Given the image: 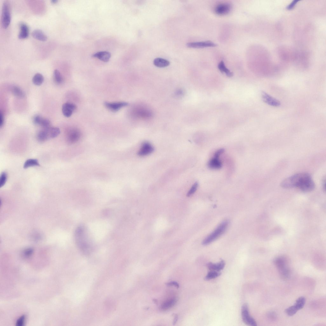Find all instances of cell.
<instances>
[{
	"mask_svg": "<svg viewBox=\"0 0 326 326\" xmlns=\"http://www.w3.org/2000/svg\"><path fill=\"white\" fill-rule=\"evenodd\" d=\"M274 263L282 278L286 279L289 277L291 272L288 266L287 260L286 258L283 256L278 257L274 260Z\"/></svg>",
	"mask_w": 326,
	"mask_h": 326,
	"instance_id": "4",
	"label": "cell"
},
{
	"mask_svg": "<svg viewBox=\"0 0 326 326\" xmlns=\"http://www.w3.org/2000/svg\"><path fill=\"white\" fill-rule=\"evenodd\" d=\"M4 123V115L2 111L0 113V127L2 128L3 126Z\"/></svg>",
	"mask_w": 326,
	"mask_h": 326,
	"instance_id": "37",
	"label": "cell"
},
{
	"mask_svg": "<svg viewBox=\"0 0 326 326\" xmlns=\"http://www.w3.org/2000/svg\"><path fill=\"white\" fill-rule=\"evenodd\" d=\"M81 134L79 130L76 128H72L68 131L67 134V140L70 144L77 142L80 138Z\"/></svg>",
	"mask_w": 326,
	"mask_h": 326,
	"instance_id": "7",
	"label": "cell"
},
{
	"mask_svg": "<svg viewBox=\"0 0 326 326\" xmlns=\"http://www.w3.org/2000/svg\"><path fill=\"white\" fill-rule=\"evenodd\" d=\"M218 68L222 73H225L228 77H232L234 75L233 72H231L226 68L225 64H224V62L223 61H221L219 63Z\"/></svg>",
	"mask_w": 326,
	"mask_h": 326,
	"instance_id": "22",
	"label": "cell"
},
{
	"mask_svg": "<svg viewBox=\"0 0 326 326\" xmlns=\"http://www.w3.org/2000/svg\"><path fill=\"white\" fill-rule=\"evenodd\" d=\"M198 182H195L193 185L192 186L191 189L188 192L187 194V195L188 197H190L195 192H196L197 188L198 186Z\"/></svg>",
	"mask_w": 326,
	"mask_h": 326,
	"instance_id": "33",
	"label": "cell"
},
{
	"mask_svg": "<svg viewBox=\"0 0 326 326\" xmlns=\"http://www.w3.org/2000/svg\"><path fill=\"white\" fill-rule=\"evenodd\" d=\"M262 97L264 102L270 106L278 107L281 105V103L279 100L272 97L264 91L262 92Z\"/></svg>",
	"mask_w": 326,
	"mask_h": 326,
	"instance_id": "10",
	"label": "cell"
},
{
	"mask_svg": "<svg viewBox=\"0 0 326 326\" xmlns=\"http://www.w3.org/2000/svg\"><path fill=\"white\" fill-rule=\"evenodd\" d=\"M33 83L36 85H41L44 81V77L41 74H36L34 76L33 80Z\"/></svg>",
	"mask_w": 326,
	"mask_h": 326,
	"instance_id": "27",
	"label": "cell"
},
{
	"mask_svg": "<svg viewBox=\"0 0 326 326\" xmlns=\"http://www.w3.org/2000/svg\"><path fill=\"white\" fill-rule=\"evenodd\" d=\"M11 90L13 95L17 97L23 98L25 96L24 92L18 86H13Z\"/></svg>",
	"mask_w": 326,
	"mask_h": 326,
	"instance_id": "23",
	"label": "cell"
},
{
	"mask_svg": "<svg viewBox=\"0 0 326 326\" xmlns=\"http://www.w3.org/2000/svg\"><path fill=\"white\" fill-rule=\"evenodd\" d=\"M229 224L227 220L224 221L203 241V245H206L212 243L221 235L226 231Z\"/></svg>",
	"mask_w": 326,
	"mask_h": 326,
	"instance_id": "3",
	"label": "cell"
},
{
	"mask_svg": "<svg viewBox=\"0 0 326 326\" xmlns=\"http://www.w3.org/2000/svg\"><path fill=\"white\" fill-rule=\"evenodd\" d=\"M323 188H324V190H325V179L323 181Z\"/></svg>",
	"mask_w": 326,
	"mask_h": 326,
	"instance_id": "43",
	"label": "cell"
},
{
	"mask_svg": "<svg viewBox=\"0 0 326 326\" xmlns=\"http://www.w3.org/2000/svg\"><path fill=\"white\" fill-rule=\"evenodd\" d=\"M299 2L298 1H296L295 0L292 2L287 7V9L288 10H291L294 8L296 4L298 3Z\"/></svg>",
	"mask_w": 326,
	"mask_h": 326,
	"instance_id": "36",
	"label": "cell"
},
{
	"mask_svg": "<svg viewBox=\"0 0 326 326\" xmlns=\"http://www.w3.org/2000/svg\"><path fill=\"white\" fill-rule=\"evenodd\" d=\"M40 126L43 128H48L51 127L50 121L47 119L43 118L40 123Z\"/></svg>",
	"mask_w": 326,
	"mask_h": 326,
	"instance_id": "30",
	"label": "cell"
},
{
	"mask_svg": "<svg viewBox=\"0 0 326 326\" xmlns=\"http://www.w3.org/2000/svg\"><path fill=\"white\" fill-rule=\"evenodd\" d=\"M242 316L243 322L245 324L251 326H256L257 323L254 319L251 317L249 313L247 304H244L242 309Z\"/></svg>",
	"mask_w": 326,
	"mask_h": 326,
	"instance_id": "6",
	"label": "cell"
},
{
	"mask_svg": "<svg viewBox=\"0 0 326 326\" xmlns=\"http://www.w3.org/2000/svg\"><path fill=\"white\" fill-rule=\"evenodd\" d=\"M32 35L35 39L43 41H46L48 38L44 33L39 30H34L32 33Z\"/></svg>",
	"mask_w": 326,
	"mask_h": 326,
	"instance_id": "19",
	"label": "cell"
},
{
	"mask_svg": "<svg viewBox=\"0 0 326 326\" xmlns=\"http://www.w3.org/2000/svg\"><path fill=\"white\" fill-rule=\"evenodd\" d=\"M153 63L155 66L159 68L167 67L170 64L169 61L161 58H156L154 60Z\"/></svg>",
	"mask_w": 326,
	"mask_h": 326,
	"instance_id": "18",
	"label": "cell"
},
{
	"mask_svg": "<svg viewBox=\"0 0 326 326\" xmlns=\"http://www.w3.org/2000/svg\"><path fill=\"white\" fill-rule=\"evenodd\" d=\"M220 272L210 270L207 274L205 278L206 280H209L215 279L220 276Z\"/></svg>",
	"mask_w": 326,
	"mask_h": 326,
	"instance_id": "28",
	"label": "cell"
},
{
	"mask_svg": "<svg viewBox=\"0 0 326 326\" xmlns=\"http://www.w3.org/2000/svg\"><path fill=\"white\" fill-rule=\"evenodd\" d=\"M50 138L52 139L55 138L59 136L60 133V130L59 128L51 127L48 128Z\"/></svg>",
	"mask_w": 326,
	"mask_h": 326,
	"instance_id": "24",
	"label": "cell"
},
{
	"mask_svg": "<svg viewBox=\"0 0 326 326\" xmlns=\"http://www.w3.org/2000/svg\"><path fill=\"white\" fill-rule=\"evenodd\" d=\"M153 300V301H154V303H156V304H157V300H156V299H154Z\"/></svg>",
	"mask_w": 326,
	"mask_h": 326,
	"instance_id": "45",
	"label": "cell"
},
{
	"mask_svg": "<svg viewBox=\"0 0 326 326\" xmlns=\"http://www.w3.org/2000/svg\"><path fill=\"white\" fill-rule=\"evenodd\" d=\"M33 252V249H27L24 252V255L27 256H30L32 254Z\"/></svg>",
	"mask_w": 326,
	"mask_h": 326,
	"instance_id": "40",
	"label": "cell"
},
{
	"mask_svg": "<svg viewBox=\"0 0 326 326\" xmlns=\"http://www.w3.org/2000/svg\"><path fill=\"white\" fill-rule=\"evenodd\" d=\"M178 315L177 314H175L173 321V325H175L176 324L178 320Z\"/></svg>",
	"mask_w": 326,
	"mask_h": 326,
	"instance_id": "42",
	"label": "cell"
},
{
	"mask_svg": "<svg viewBox=\"0 0 326 326\" xmlns=\"http://www.w3.org/2000/svg\"><path fill=\"white\" fill-rule=\"evenodd\" d=\"M39 163L36 159H30L27 160L24 165V169H26L32 167L39 166Z\"/></svg>",
	"mask_w": 326,
	"mask_h": 326,
	"instance_id": "26",
	"label": "cell"
},
{
	"mask_svg": "<svg viewBox=\"0 0 326 326\" xmlns=\"http://www.w3.org/2000/svg\"><path fill=\"white\" fill-rule=\"evenodd\" d=\"M268 317L270 319L272 320H274L275 319H276L277 317V316L276 314L273 312L270 313L268 314Z\"/></svg>",
	"mask_w": 326,
	"mask_h": 326,
	"instance_id": "41",
	"label": "cell"
},
{
	"mask_svg": "<svg viewBox=\"0 0 326 326\" xmlns=\"http://www.w3.org/2000/svg\"><path fill=\"white\" fill-rule=\"evenodd\" d=\"M128 103L126 102H107L105 103V106L113 112H117L121 108L127 106Z\"/></svg>",
	"mask_w": 326,
	"mask_h": 326,
	"instance_id": "13",
	"label": "cell"
},
{
	"mask_svg": "<svg viewBox=\"0 0 326 326\" xmlns=\"http://www.w3.org/2000/svg\"><path fill=\"white\" fill-rule=\"evenodd\" d=\"M306 300L305 298L302 296L297 299L293 306L298 311L302 309L305 306Z\"/></svg>",
	"mask_w": 326,
	"mask_h": 326,
	"instance_id": "25",
	"label": "cell"
},
{
	"mask_svg": "<svg viewBox=\"0 0 326 326\" xmlns=\"http://www.w3.org/2000/svg\"><path fill=\"white\" fill-rule=\"evenodd\" d=\"M92 57L97 58L101 61L107 62L109 61L111 57V54L107 52H100L94 54Z\"/></svg>",
	"mask_w": 326,
	"mask_h": 326,
	"instance_id": "15",
	"label": "cell"
},
{
	"mask_svg": "<svg viewBox=\"0 0 326 326\" xmlns=\"http://www.w3.org/2000/svg\"><path fill=\"white\" fill-rule=\"evenodd\" d=\"M187 46L190 48H201L215 47L217 46V45L211 41H204L188 43H187Z\"/></svg>",
	"mask_w": 326,
	"mask_h": 326,
	"instance_id": "9",
	"label": "cell"
},
{
	"mask_svg": "<svg viewBox=\"0 0 326 326\" xmlns=\"http://www.w3.org/2000/svg\"><path fill=\"white\" fill-rule=\"evenodd\" d=\"M76 108V106L73 103L69 102L65 103L62 106V111L63 114L64 116L70 117Z\"/></svg>",
	"mask_w": 326,
	"mask_h": 326,
	"instance_id": "11",
	"label": "cell"
},
{
	"mask_svg": "<svg viewBox=\"0 0 326 326\" xmlns=\"http://www.w3.org/2000/svg\"><path fill=\"white\" fill-rule=\"evenodd\" d=\"M37 140L40 142H44L50 139L47 128H43L39 131L37 136Z\"/></svg>",
	"mask_w": 326,
	"mask_h": 326,
	"instance_id": "16",
	"label": "cell"
},
{
	"mask_svg": "<svg viewBox=\"0 0 326 326\" xmlns=\"http://www.w3.org/2000/svg\"><path fill=\"white\" fill-rule=\"evenodd\" d=\"M154 151V148L151 144L148 142H145L142 144L138 155L140 156H144L152 153Z\"/></svg>",
	"mask_w": 326,
	"mask_h": 326,
	"instance_id": "12",
	"label": "cell"
},
{
	"mask_svg": "<svg viewBox=\"0 0 326 326\" xmlns=\"http://www.w3.org/2000/svg\"><path fill=\"white\" fill-rule=\"evenodd\" d=\"M208 166L211 169H218L222 167V164L218 158H214L209 161L208 163Z\"/></svg>",
	"mask_w": 326,
	"mask_h": 326,
	"instance_id": "20",
	"label": "cell"
},
{
	"mask_svg": "<svg viewBox=\"0 0 326 326\" xmlns=\"http://www.w3.org/2000/svg\"><path fill=\"white\" fill-rule=\"evenodd\" d=\"M25 316L24 315L20 317L16 322V325L22 326L23 325L25 320Z\"/></svg>",
	"mask_w": 326,
	"mask_h": 326,
	"instance_id": "35",
	"label": "cell"
},
{
	"mask_svg": "<svg viewBox=\"0 0 326 326\" xmlns=\"http://www.w3.org/2000/svg\"><path fill=\"white\" fill-rule=\"evenodd\" d=\"M281 186L285 188H298L303 192L313 191L315 183L309 174L306 173L297 174L282 181Z\"/></svg>",
	"mask_w": 326,
	"mask_h": 326,
	"instance_id": "1",
	"label": "cell"
},
{
	"mask_svg": "<svg viewBox=\"0 0 326 326\" xmlns=\"http://www.w3.org/2000/svg\"><path fill=\"white\" fill-rule=\"evenodd\" d=\"M231 9V5L230 4L222 3L217 5L215 8L214 11L218 15L224 16L227 15L229 13Z\"/></svg>",
	"mask_w": 326,
	"mask_h": 326,
	"instance_id": "8",
	"label": "cell"
},
{
	"mask_svg": "<svg viewBox=\"0 0 326 326\" xmlns=\"http://www.w3.org/2000/svg\"><path fill=\"white\" fill-rule=\"evenodd\" d=\"M75 238L77 245L80 250L85 255L89 254L91 251L92 247L84 227L80 226L77 228Z\"/></svg>",
	"mask_w": 326,
	"mask_h": 326,
	"instance_id": "2",
	"label": "cell"
},
{
	"mask_svg": "<svg viewBox=\"0 0 326 326\" xmlns=\"http://www.w3.org/2000/svg\"><path fill=\"white\" fill-rule=\"evenodd\" d=\"M20 31L18 35L19 39H23L27 38L29 34V28L24 23H22L20 26Z\"/></svg>",
	"mask_w": 326,
	"mask_h": 326,
	"instance_id": "17",
	"label": "cell"
},
{
	"mask_svg": "<svg viewBox=\"0 0 326 326\" xmlns=\"http://www.w3.org/2000/svg\"><path fill=\"white\" fill-rule=\"evenodd\" d=\"M51 2L53 4H55L58 2V1L57 0H52Z\"/></svg>",
	"mask_w": 326,
	"mask_h": 326,
	"instance_id": "44",
	"label": "cell"
},
{
	"mask_svg": "<svg viewBox=\"0 0 326 326\" xmlns=\"http://www.w3.org/2000/svg\"><path fill=\"white\" fill-rule=\"evenodd\" d=\"M53 76L54 81L58 84H60L63 81V77L60 72L57 70H55L54 72Z\"/></svg>",
	"mask_w": 326,
	"mask_h": 326,
	"instance_id": "29",
	"label": "cell"
},
{
	"mask_svg": "<svg viewBox=\"0 0 326 326\" xmlns=\"http://www.w3.org/2000/svg\"><path fill=\"white\" fill-rule=\"evenodd\" d=\"M176 299H173L163 303L161 307V309L163 311L168 310L174 306L177 302Z\"/></svg>",
	"mask_w": 326,
	"mask_h": 326,
	"instance_id": "21",
	"label": "cell"
},
{
	"mask_svg": "<svg viewBox=\"0 0 326 326\" xmlns=\"http://www.w3.org/2000/svg\"><path fill=\"white\" fill-rule=\"evenodd\" d=\"M166 285L169 286H174L177 288H179V284H178L177 282L176 281H171L168 282V283L166 284Z\"/></svg>",
	"mask_w": 326,
	"mask_h": 326,
	"instance_id": "39",
	"label": "cell"
},
{
	"mask_svg": "<svg viewBox=\"0 0 326 326\" xmlns=\"http://www.w3.org/2000/svg\"><path fill=\"white\" fill-rule=\"evenodd\" d=\"M11 20L10 6L8 2H5L3 4L2 14V24L4 28L9 26Z\"/></svg>",
	"mask_w": 326,
	"mask_h": 326,
	"instance_id": "5",
	"label": "cell"
},
{
	"mask_svg": "<svg viewBox=\"0 0 326 326\" xmlns=\"http://www.w3.org/2000/svg\"><path fill=\"white\" fill-rule=\"evenodd\" d=\"M224 149H220L217 151L214 154L215 158H218L220 156L224 153Z\"/></svg>",
	"mask_w": 326,
	"mask_h": 326,
	"instance_id": "38",
	"label": "cell"
},
{
	"mask_svg": "<svg viewBox=\"0 0 326 326\" xmlns=\"http://www.w3.org/2000/svg\"><path fill=\"white\" fill-rule=\"evenodd\" d=\"M7 179H8V175L5 172H3L1 174L0 177V187H3L5 184Z\"/></svg>",
	"mask_w": 326,
	"mask_h": 326,
	"instance_id": "31",
	"label": "cell"
},
{
	"mask_svg": "<svg viewBox=\"0 0 326 326\" xmlns=\"http://www.w3.org/2000/svg\"><path fill=\"white\" fill-rule=\"evenodd\" d=\"M297 310L293 306L288 308L286 310L285 312L286 314L289 316H292L294 315L298 312Z\"/></svg>",
	"mask_w": 326,
	"mask_h": 326,
	"instance_id": "32",
	"label": "cell"
},
{
	"mask_svg": "<svg viewBox=\"0 0 326 326\" xmlns=\"http://www.w3.org/2000/svg\"><path fill=\"white\" fill-rule=\"evenodd\" d=\"M43 117L39 115L35 116L33 118V122L36 125L40 126V123Z\"/></svg>",
	"mask_w": 326,
	"mask_h": 326,
	"instance_id": "34",
	"label": "cell"
},
{
	"mask_svg": "<svg viewBox=\"0 0 326 326\" xmlns=\"http://www.w3.org/2000/svg\"><path fill=\"white\" fill-rule=\"evenodd\" d=\"M207 266L210 270L220 272L224 268L225 263L224 260H222L220 262L217 263L210 262L207 264Z\"/></svg>",
	"mask_w": 326,
	"mask_h": 326,
	"instance_id": "14",
	"label": "cell"
}]
</instances>
